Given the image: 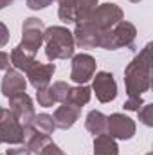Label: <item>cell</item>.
<instances>
[{"label":"cell","mask_w":153,"mask_h":155,"mask_svg":"<svg viewBox=\"0 0 153 155\" xmlns=\"http://www.w3.org/2000/svg\"><path fill=\"white\" fill-rule=\"evenodd\" d=\"M122 18H124V13L117 4L106 2V4L97 5L85 20L76 24V29L72 33L74 43L79 49H96V47H99V36L105 31L117 25Z\"/></svg>","instance_id":"cell-1"},{"label":"cell","mask_w":153,"mask_h":155,"mask_svg":"<svg viewBox=\"0 0 153 155\" xmlns=\"http://www.w3.org/2000/svg\"><path fill=\"white\" fill-rule=\"evenodd\" d=\"M124 85L128 97H142V94L151 88V43L144 45V49L126 65Z\"/></svg>","instance_id":"cell-2"},{"label":"cell","mask_w":153,"mask_h":155,"mask_svg":"<svg viewBox=\"0 0 153 155\" xmlns=\"http://www.w3.org/2000/svg\"><path fill=\"white\" fill-rule=\"evenodd\" d=\"M43 41H45V56L50 63L56 60H69L74 56L76 49L74 36L63 25H52L45 29Z\"/></svg>","instance_id":"cell-3"},{"label":"cell","mask_w":153,"mask_h":155,"mask_svg":"<svg viewBox=\"0 0 153 155\" xmlns=\"http://www.w3.org/2000/svg\"><path fill=\"white\" fill-rule=\"evenodd\" d=\"M137 36V29L132 22L121 20L112 29L105 31L99 36V47L106 51H117L122 47H132Z\"/></svg>","instance_id":"cell-4"},{"label":"cell","mask_w":153,"mask_h":155,"mask_svg":"<svg viewBox=\"0 0 153 155\" xmlns=\"http://www.w3.org/2000/svg\"><path fill=\"white\" fill-rule=\"evenodd\" d=\"M43 35H45V25L40 18H25L24 20V25H22V41H20V47L31 54L36 56L38 49L43 43Z\"/></svg>","instance_id":"cell-5"},{"label":"cell","mask_w":153,"mask_h":155,"mask_svg":"<svg viewBox=\"0 0 153 155\" xmlns=\"http://www.w3.org/2000/svg\"><path fill=\"white\" fill-rule=\"evenodd\" d=\"M96 58L86 54V52H79L72 56V69H70V79L77 85H85L88 79H92L96 74Z\"/></svg>","instance_id":"cell-6"},{"label":"cell","mask_w":153,"mask_h":155,"mask_svg":"<svg viewBox=\"0 0 153 155\" xmlns=\"http://www.w3.org/2000/svg\"><path fill=\"white\" fill-rule=\"evenodd\" d=\"M106 132L114 139L128 141L135 135V121L124 114H112L106 117Z\"/></svg>","instance_id":"cell-7"},{"label":"cell","mask_w":153,"mask_h":155,"mask_svg":"<svg viewBox=\"0 0 153 155\" xmlns=\"http://www.w3.org/2000/svg\"><path fill=\"white\" fill-rule=\"evenodd\" d=\"M0 143L4 144H20L24 143V126L16 121L11 110H5L0 117Z\"/></svg>","instance_id":"cell-8"},{"label":"cell","mask_w":153,"mask_h":155,"mask_svg":"<svg viewBox=\"0 0 153 155\" xmlns=\"http://www.w3.org/2000/svg\"><path fill=\"white\" fill-rule=\"evenodd\" d=\"M92 90L96 92V97L99 103H112L117 97V83L114 74L110 72H97L92 83Z\"/></svg>","instance_id":"cell-9"},{"label":"cell","mask_w":153,"mask_h":155,"mask_svg":"<svg viewBox=\"0 0 153 155\" xmlns=\"http://www.w3.org/2000/svg\"><path fill=\"white\" fill-rule=\"evenodd\" d=\"M9 110H11V114L16 117V121L22 126H29L33 123L34 116H36L33 99L25 92L24 94H18V96H15V97L9 99Z\"/></svg>","instance_id":"cell-10"},{"label":"cell","mask_w":153,"mask_h":155,"mask_svg":"<svg viewBox=\"0 0 153 155\" xmlns=\"http://www.w3.org/2000/svg\"><path fill=\"white\" fill-rule=\"evenodd\" d=\"M54 71H56V65L54 63H40V61H34L27 69L25 74H27L29 83L38 90V88H43V87H49Z\"/></svg>","instance_id":"cell-11"},{"label":"cell","mask_w":153,"mask_h":155,"mask_svg":"<svg viewBox=\"0 0 153 155\" xmlns=\"http://www.w3.org/2000/svg\"><path fill=\"white\" fill-rule=\"evenodd\" d=\"M27 88V79L24 78V74H20L16 69H7L5 74L2 78V94L11 99L18 94H24Z\"/></svg>","instance_id":"cell-12"},{"label":"cell","mask_w":153,"mask_h":155,"mask_svg":"<svg viewBox=\"0 0 153 155\" xmlns=\"http://www.w3.org/2000/svg\"><path fill=\"white\" fill-rule=\"evenodd\" d=\"M79 114H81V108H77V107L70 105V103H61V107L56 108L52 119H54L56 128L69 130V128H72L76 124V121L79 119Z\"/></svg>","instance_id":"cell-13"},{"label":"cell","mask_w":153,"mask_h":155,"mask_svg":"<svg viewBox=\"0 0 153 155\" xmlns=\"http://www.w3.org/2000/svg\"><path fill=\"white\" fill-rule=\"evenodd\" d=\"M50 141H52L50 135L38 132L33 124L24 126V144L27 146V150L31 153H40L43 150V146H47Z\"/></svg>","instance_id":"cell-14"},{"label":"cell","mask_w":153,"mask_h":155,"mask_svg":"<svg viewBox=\"0 0 153 155\" xmlns=\"http://www.w3.org/2000/svg\"><path fill=\"white\" fill-rule=\"evenodd\" d=\"M9 60H11V65H13L16 71H24V72H27V69L36 61V56L31 54V52H27V51H24L20 45H16V47L11 51Z\"/></svg>","instance_id":"cell-15"},{"label":"cell","mask_w":153,"mask_h":155,"mask_svg":"<svg viewBox=\"0 0 153 155\" xmlns=\"http://www.w3.org/2000/svg\"><path fill=\"white\" fill-rule=\"evenodd\" d=\"M94 155H119V146L114 137L101 134L94 137Z\"/></svg>","instance_id":"cell-16"},{"label":"cell","mask_w":153,"mask_h":155,"mask_svg":"<svg viewBox=\"0 0 153 155\" xmlns=\"http://www.w3.org/2000/svg\"><path fill=\"white\" fill-rule=\"evenodd\" d=\"M85 128L96 137L101 134H106V116L99 110H90L85 119Z\"/></svg>","instance_id":"cell-17"},{"label":"cell","mask_w":153,"mask_h":155,"mask_svg":"<svg viewBox=\"0 0 153 155\" xmlns=\"http://www.w3.org/2000/svg\"><path fill=\"white\" fill-rule=\"evenodd\" d=\"M90 97H92V88L86 85H77V87H70L65 103H70L77 108H83L90 101Z\"/></svg>","instance_id":"cell-18"},{"label":"cell","mask_w":153,"mask_h":155,"mask_svg":"<svg viewBox=\"0 0 153 155\" xmlns=\"http://www.w3.org/2000/svg\"><path fill=\"white\" fill-rule=\"evenodd\" d=\"M31 124H33L38 132L47 134V135H52V132L56 130L54 119H52V116H49V114H36Z\"/></svg>","instance_id":"cell-19"},{"label":"cell","mask_w":153,"mask_h":155,"mask_svg":"<svg viewBox=\"0 0 153 155\" xmlns=\"http://www.w3.org/2000/svg\"><path fill=\"white\" fill-rule=\"evenodd\" d=\"M99 0H76V24L85 20L96 7Z\"/></svg>","instance_id":"cell-20"},{"label":"cell","mask_w":153,"mask_h":155,"mask_svg":"<svg viewBox=\"0 0 153 155\" xmlns=\"http://www.w3.org/2000/svg\"><path fill=\"white\" fill-rule=\"evenodd\" d=\"M50 90H52V96H54L56 103H65V99L69 96V90H70V85L67 81H56V83H52Z\"/></svg>","instance_id":"cell-21"},{"label":"cell","mask_w":153,"mask_h":155,"mask_svg":"<svg viewBox=\"0 0 153 155\" xmlns=\"http://www.w3.org/2000/svg\"><path fill=\"white\" fill-rule=\"evenodd\" d=\"M36 99H38V105H40V107H43V108H49V107H52V105L56 103V99H54V96H52L50 87L38 88V92H36Z\"/></svg>","instance_id":"cell-22"},{"label":"cell","mask_w":153,"mask_h":155,"mask_svg":"<svg viewBox=\"0 0 153 155\" xmlns=\"http://www.w3.org/2000/svg\"><path fill=\"white\" fill-rule=\"evenodd\" d=\"M137 114H139V121H142L146 126H153V105L144 103V105L137 110Z\"/></svg>","instance_id":"cell-23"},{"label":"cell","mask_w":153,"mask_h":155,"mask_svg":"<svg viewBox=\"0 0 153 155\" xmlns=\"http://www.w3.org/2000/svg\"><path fill=\"white\" fill-rule=\"evenodd\" d=\"M142 105H144L142 97H128L126 103L122 105V108H124V110H130V112H137Z\"/></svg>","instance_id":"cell-24"},{"label":"cell","mask_w":153,"mask_h":155,"mask_svg":"<svg viewBox=\"0 0 153 155\" xmlns=\"http://www.w3.org/2000/svg\"><path fill=\"white\" fill-rule=\"evenodd\" d=\"M40 155H67L58 144H54L52 141L47 144V146H43V150L40 152Z\"/></svg>","instance_id":"cell-25"},{"label":"cell","mask_w":153,"mask_h":155,"mask_svg":"<svg viewBox=\"0 0 153 155\" xmlns=\"http://www.w3.org/2000/svg\"><path fill=\"white\" fill-rule=\"evenodd\" d=\"M54 0H27V7L33 9V11H38V9H45L52 4Z\"/></svg>","instance_id":"cell-26"},{"label":"cell","mask_w":153,"mask_h":155,"mask_svg":"<svg viewBox=\"0 0 153 155\" xmlns=\"http://www.w3.org/2000/svg\"><path fill=\"white\" fill-rule=\"evenodd\" d=\"M9 43V29L5 27L4 22H0V49Z\"/></svg>","instance_id":"cell-27"},{"label":"cell","mask_w":153,"mask_h":155,"mask_svg":"<svg viewBox=\"0 0 153 155\" xmlns=\"http://www.w3.org/2000/svg\"><path fill=\"white\" fill-rule=\"evenodd\" d=\"M5 155H31V152L27 150V146H18V148H9Z\"/></svg>","instance_id":"cell-28"},{"label":"cell","mask_w":153,"mask_h":155,"mask_svg":"<svg viewBox=\"0 0 153 155\" xmlns=\"http://www.w3.org/2000/svg\"><path fill=\"white\" fill-rule=\"evenodd\" d=\"M11 65V60H9V54L7 52H2L0 51V71H7Z\"/></svg>","instance_id":"cell-29"},{"label":"cell","mask_w":153,"mask_h":155,"mask_svg":"<svg viewBox=\"0 0 153 155\" xmlns=\"http://www.w3.org/2000/svg\"><path fill=\"white\" fill-rule=\"evenodd\" d=\"M15 0H0V9H4V7H7V5H11Z\"/></svg>","instance_id":"cell-30"},{"label":"cell","mask_w":153,"mask_h":155,"mask_svg":"<svg viewBox=\"0 0 153 155\" xmlns=\"http://www.w3.org/2000/svg\"><path fill=\"white\" fill-rule=\"evenodd\" d=\"M4 112H5V108H4V107H0V117L4 116Z\"/></svg>","instance_id":"cell-31"},{"label":"cell","mask_w":153,"mask_h":155,"mask_svg":"<svg viewBox=\"0 0 153 155\" xmlns=\"http://www.w3.org/2000/svg\"><path fill=\"white\" fill-rule=\"evenodd\" d=\"M130 2H132V4H139L141 0H130Z\"/></svg>","instance_id":"cell-32"},{"label":"cell","mask_w":153,"mask_h":155,"mask_svg":"<svg viewBox=\"0 0 153 155\" xmlns=\"http://www.w3.org/2000/svg\"><path fill=\"white\" fill-rule=\"evenodd\" d=\"M148 155H150V153H148Z\"/></svg>","instance_id":"cell-33"}]
</instances>
